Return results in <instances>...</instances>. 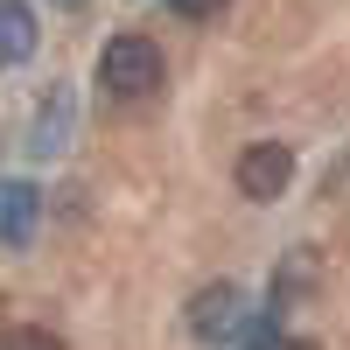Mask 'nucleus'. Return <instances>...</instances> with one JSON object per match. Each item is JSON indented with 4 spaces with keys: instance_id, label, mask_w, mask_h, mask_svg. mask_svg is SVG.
Returning <instances> with one entry per match:
<instances>
[{
    "instance_id": "1",
    "label": "nucleus",
    "mask_w": 350,
    "mask_h": 350,
    "mask_svg": "<svg viewBox=\"0 0 350 350\" xmlns=\"http://www.w3.org/2000/svg\"><path fill=\"white\" fill-rule=\"evenodd\" d=\"M98 92L105 98H148V92H161V49L148 36H112L98 49Z\"/></svg>"
},
{
    "instance_id": "2",
    "label": "nucleus",
    "mask_w": 350,
    "mask_h": 350,
    "mask_svg": "<svg viewBox=\"0 0 350 350\" xmlns=\"http://www.w3.org/2000/svg\"><path fill=\"white\" fill-rule=\"evenodd\" d=\"M189 329H196L203 343H231V336L245 329V295H239L231 280H211V287L189 301Z\"/></svg>"
},
{
    "instance_id": "3",
    "label": "nucleus",
    "mask_w": 350,
    "mask_h": 350,
    "mask_svg": "<svg viewBox=\"0 0 350 350\" xmlns=\"http://www.w3.org/2000/svg\"><path fill=\"white\" fill-rule=\"evenodd\" d=\"M287 183H295V154H287L280 140H252V148L239 154V189L252 203H273Z\"/></svg>"
},
{
    "instance_id": "4",
    "label": "nucleus",
    "mask_w": 350,
    "mask_h": 350,
    "mask_svg": "<svg viewBox=\"0 0 350 350\" xmlns=\"http://www.w3.org/2000/svg\"><path fill=\"white\" fill-rule=\"evenodd\" d=\"M42 224V189L36 183H0V239L8 245H28Z\"/></svg>"
},
{
    "instance_id": "5",
    "label": "nucleus",
    "mask_w": 350,
    "mask_h": 350,
    "mask_svg": "<svg viewBox=\"0 0 350 350\" xmlns=\"http://www.w3.org/2000/svg\"><path fill=\"white\" fill-rule=\"evenodd\" d=\"M42 42L36 14H28V0H0V64H28Z\"/></svg>"
},
{
    "instance_id": "6",
    "label": "nucleus",
    "mask_w": 350,
    "mask_h": 350,
    "mask_svg": "<svg viewBox=\"0 0 350 350\" xmlns=\"http://www.w3.org/2000/svg\"><path fill=\"white\" fill-rule=\"evenodd\" d=\"M0 350H64V336L36 329V323H14V329H0Z\"/></svg>"
},
{
    "instance_id": "7",
    "label": "nucleus",
    "mask_w": 350,
    "mask_h": 350,
    "mask_svg": "<svg viewBox=\"0 0 350 350\" xmlns=\"http://www.w3.org/2000/svg\"><path fill=\"white\" fill-rule=\"evenodd\" d=\"M183 21H211V14H224V0H168Z\"/></svg>"
},
{
    "instance_id": "8",
    "label": "nucleus",
    "mask_w": 350,
    "mask_h": 350,
    "mask_svg": "<svg viewBox=\"0 0 350 350\" xmlns=\"http://www.w3.org/2000/svg\"><path fill=\"white\" fill-rule=\"evenodd\" d=\"M267 350H315V343H301V336H280V343H267Z\"/></svg>"
},
{
    "instance_id": "9",
    "label": "nucleus",
    "mask_w": 350,
    "mask_h": 350,
    "mask_svg": "<svg viewBox=\"0 0 350 350\" xmlns=\"http://www.w3.org/2000/svg\"><path fill=\"white\" fill-rule=\"evenodd\" d=\"M56 8H84V0H56Z\"/></svg>"
}]
</instances>
